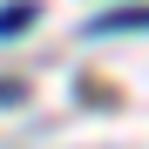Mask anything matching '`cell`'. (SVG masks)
Returning a JSON list of instances; mask_svg holds the SVG:
<instances>
[{
	"label": "cell",
	"mask_w": 149,
	"mask_h": 149,
	"mask_svg": "<svg viewBox=\"0 0 149 149\" xmlns=\"http://www.w3.org/2000/svg\"><path fill=\"white\" fill-rule=\"evenodd\" d=\"M95 27H102V34H122V27H149V14H102Z\"/></svg>",
	"instance_id": "obj_2"
},
{
	"label": "cell",
	"mask_w": 149,
	"mask_h": 149,
	"mask_svg": "<svg viewBox=\"0 0 149 149\" xmlns=\"http://www.w3.org/2000/svg\"><path fill=\"white\" fill-rule=\"evenodd\" d=\"M0 102H20V88H0Z\"/></svg>",
	"instance_id": "obj_3"
},
{
	"label": "cell",
	"mask_w": 149,
	"mask_h": 149,
	"mask_svg": "<svg viewBox=\"0 0 149 149\" xmlns=\"http://www.w3.org/2000/svg\"><path fill=\"white\" fill-rule=\"evenodd\" d=\"M20 27H34V7H0V34H20Z\"/></svg>",
	"instance_id": "obj_1"
}]
</instances>
